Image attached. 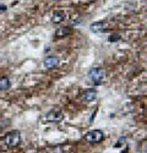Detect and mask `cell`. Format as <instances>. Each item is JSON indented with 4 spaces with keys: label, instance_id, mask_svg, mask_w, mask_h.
I'll return each instance as SVG.
<instances>
[{
    "label": "cell",
    "instance_id": "obj_1",
    "mask_svg": "<svg viewBox=\"0 0 147 153\" xmlns=\"http://www.w3.org/2000/svg\"><path fill=\"white\" fill-rule=\"evenodd\" d=\"M87 77L91 85L93 86H99L103 83L104 77H105V71L101 68H93L88 71L87 74Z\"/></svg>",
    "mask_w": 147,
    "mask_h": 153
},
{
    "label": "cell",
    "instance_id": "obj_2",
    "mask_svg": "<svg viewBox=\"0 0 147 153\" xmlns=\"http://www.w3.org/2000/svg\"><path fill=\"white\" fill-rule=\"evenodd\" d=\"M3 142L6 147L9 148H14V147H17L21 142V134L20 131L17 130H14V131H11L9 134H6V136L4 137L3 140Z\"/></svg>",
    "mask_w": 147,
    "mask_h": 153
},
{
    "label": "cell",
    "instance_id": "obj_3",
    "mask_svg": "<svg viewBox=\"0 0 147 153\" xmlns=\"http://www.w3.org/2000/svg\"><path fill=\"white\" fill-rule=\"evenodd\" d=\"M85 140L90 143H101L104 140V134L101 130H91L85 135Z\"/></svg>",
    "mask_w": 147,
    "mask_h": 153
},
{
    "label": "cell",
    "instance_id": "obj_4",
    "mask_svg": "<svg viewBox=\"0 0 147 153\" xmlns=\"http://www.w3.org/2000/svg\"><path fill=\"white\" fill-rule=\"evenodd\" d=\"M63 118H64L63 113H61V110H59V109H53L50 111H48L47 115H45V120L49 123H59V121L63 120Z\"/></svg>",
    "mask_w": 147,
    "mask_h": 153
},
{
    "label": "cell",
    "instance_id": "obj_5",
    "mask_svg": "<svg viewBox=\"0 0 147 153\" xmlns=\"http://www.w3.org/2000/svg\"><path fill=\"white\" fill-rule=\"evenodd\" d=\"M108 27H109V25H108L107 21H98V22L91 23L90 30H91L92 32L97 33V32H104V31H107Z\"/></svg>",
    "mask_w": 147,
    "mask_h": 153
},
{
    "label": "cell",
    "instance_id": "obj_6",
    "mask_svg": "<svg viewBox=\"0 0 147 153\" xmlns=\"http://www.w3.org/2000/svg\"><path fill=\"white\" fill-rule=\"evenodd\" d=\"M97 94H98L97 90H94V88H87L81 94V98L83 102H93L97 98Z\"/></svg>",
    "mask_w": 147,
    "mask_h": 153
},
{
    "label": "cell",
    "instance_id": "obj_7",
    "mask_svg": "<svg viewBox=\"0 0 147 153\" xmlns=\"http://www.w3.org/2000/svg\"><path fill=\"white\" fill-rule=\"evenodd\" d=\"M59 65V59L56 56H47L44 59V66L47 69H54Z\"/></svg>",
    "mask_w": 147,
    "mask_h": 153
},
{
    "label": "cell",
    "instance_id": "obj_8",
    "mask_svg": "<svg viewBox=\"0 0 147 153\" xmlns=\"http://www.w3.org/2000/svg\"><path fill=\"white\" fill-rule=\"evenodd\" d=\"M65 17H66V15H65L64 11L56 10V11H54V14L52 16V22L53 23H60V22H63L65 20Z\"/></svg>",
    "mask_w": 147,
    "mask_h": 153
},
{
    "label": "cell",
    "instance_id": "obj_9",
    "mask_svg": "<svg viewBox=\"0 0 147 153\" xmlns=\"http://www.w3.org/2000/svg\"><path fill=\"white\" fill-rule=\"evenodd\" d=\"M71 33V28L69 26H64V27H59L55 31V38H64L66 36H69Z\"/></svg>",
    "mask_w": 147,
    "mask_h": 153
},
{
    "label": "cell",
    "instance_id": "obj_10",
    "mask_svg": "<svg viewBox=\"0 0 147 153\" xmlns=\"http://www.w3.org/2000/svg\"><path fill=\"white\" fill-rule=\"evenodd\" d=\"M10 86H11V83H10V80L7 77H1L0 79V91L9 90Z\"/></svg>",
    "mask_w": 147,
    "mask_h": 153
},
{
    "label": "cell",
    "instance_id": "obj_11",
    "mask_svg": "<svg viewBox=\"0 0 147 153\" xmlns=\"http://www.w3.org/2000/svg\"><path fill=\"white\" fill-rule=\"evenodd\" d=\"M120 38H121V36H120L119 33H113V34L109 36L108 41H109V42H118V41H120Z\"/></svg>",
    "mask_w": 147,
    "mask_h": 153
},
{
    "label": "cell",
    "instance_id": "obj_12",
    "mask_svg": "<svg viewBox=\"0 0 147 153\" xmlns=\"http://www.w3.org/2000/svg\"><path fill=\"white\" fill-rule=\"evenodd\" d=\"M10 124V120H5V119H0V127H7V125Z\"/></svg>",
    "mask_w": 147,
    "mask_h": 153
},
{
    "label": "cell",
    "instance_id": "obj_13",
    "mask_svg": "<svg viewBox=\"0 0 147 153\" xmlns=\"http://www.w3.org/2000/svg\"><path fill=\"white\" fill-rule=\"evenodd\" d=\"M7 7H6V5H0V11H5Z\"/></svg>",
    "mask_w": 147,
    "mask_h": 153
},
{
    "label": "cell",
    "instance_id": "obj_14",
    "mask_svg": "<svg viewBox=\"0 0 147 153\" xmlns=\"http://www.w3.org/2000/svg\"><path fill=\"white\" fill-rule=\"evenodd\" d=\"M90 1H96V0H90Z\"/></svg>",
    "mask_w": 147,
    "mask_h": 153
}]
</instances>
